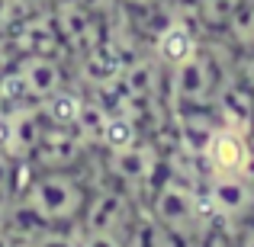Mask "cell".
Returning a JSON list of instances; mask_svg holds the SVG:
<instances>
[{
	"instance_id": "6da1fadb",
	"label": "cell",
	"mask_w": 254,
	"mask_h": 247,
	"mask_svg": "<svg viewBox=\"0 0 254 247\" xmlns=\"http://www.w3.org/2000/svg\"><path fill=\"white\" fill-rule=\"evenodd\" d=\"M93 183H87L81 170L68 167H36L19 183L10 212L23 225H55V228H77L84 218L87 199Z\"/></svg>"
},
{
	"instance_id": "7a4b0ae2",
	"label": "cell",
	"mask_w": 254,
	"mask_h": 247,
	"mask_svg": "<svg viewBox=\"0 0 254 247\" xmlns=\"http://www.w3.org/2000/svg\"><path fill=\"white\" fill-rule=\"evenodd\" d=\"M148 222L190 247H209L219 238V222L206 205L199 180L161 173L148 190Z\"/></svg>"
},
{
	"instance_id": "3957f363",
	"label": "cell",
	"mask_w": 254,
	"mask_h": 247,
	"mask_svg": "<svg viewBox=\"0 0 254 247\" xmlns=\"http://www.w3.org/2000/svg\"><path fill=\"white\" fill-rule=\"evenodd\" d=\"M199 170L212 177L229 173H254V138L251 132L225 122H212L196 148Z\"/></svg>"
},
{
	"instance_id": "277c9868",
	"label": "cell",
	"mask_w": 254,
	"mask_h": 247,
	"mask_svg": "<svg viewBox=\"0 0 254 247\" xmlns=\"http://www.w3.org/2000/svg\"><path fill=\"white\" fill-rule=\"evenodd\" d=\"M199 186L219 228L235 231L254 218V173H229V177L203 173Z\"/></svg>"
},
{
	"instance_id": "5b68a950",
	"label": "cell",
	"mask_w": 254,
	"mask_h": 247,
	"mask_svg": "<svg viewBox=\"0 0 254 247\" xmlns=\"http://www.w3.org/2000/svg\"><path fill=\"white\" fill-rule=\"evenodd\" d=\"M238 6H242V0H184L187 16L196 23V29L206 39H222Z\"/></svg>"
},
{
	"instance_id": "8992f818",
	"label": "cell",
	"mask_w": 254,
	"mask_h": 247,
	"mask_svg": "<svg viewBox=\"0 0 254 247\" xmlns=\"http://www.w3.org/2000/svg\"><path fill=\"white\" fill-rule=\"evenodd\" d=\"M19 247H81V225L77 228H55V225H29L16 238Z\"/></svg>"
},
{
	"instance_id": "52a82bcc",
	"label": "cell",
	"mask_w": 254,
	"mask_h": 247,
	"mask_svg": "<svg viewBox=\"0 0 254 247\" xmlns=\"http://www.w3.org/2000/svg\"><path fill=\"white\" fill-rule=\"evenodd\" d=\"M235 77L254 93V51H248V55H235Z\"/></svg>"
},
{
	"instance_id": "ba28073f",
	"label": "cell",
	"mask_w": 254,
	"mask_h": 247,
	"mask_svg": "<svg viewBox=\"0 0 254 247\" xmlns=\"http://www.w3.org/2000/svg\"><path fill=\"white\" fill-rule=\"evenodd\" d=\"M174 0H123L126 13H148V10H161V6H171Z\"/></svg>"
},
{
	"instance_id": "9c48e42d",
	"label": "cell",
	"mask_w": 254,
	"mask_h": 247,
	"mask_svg": "<svg viewBox=\"0 0 254 247\" xmlns=\"http://www.w3.org/2000/svg\"><path fill=\"white\" fill-rule=\"evenodd\" d=\"M229 247H254V218H251L248 225H242V228L232 231Z\"/></svg>"
}]
</instances>
